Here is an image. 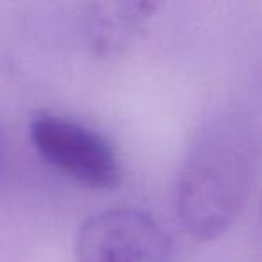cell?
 Instances as JSON below:
<instances>
[{"instance_id":"3957f363","label":"cell","mask_w":262,"mask_h":262,"mask_svg":"<svg viewBox=\"0 0 262 262\" xmlns=\"http://www.w3.org/2000/svg\"><path fill=\"white\" fill-rule=\"evenodd\" d=\"M76 262H172V241L149 212L112 208L92 215L74 241Z\"/></svg>"},{"instance_id":"5b68a950","label":"cell","mask_w":262,"mask_h":262,"mask_svg":"<svg viewBox=\"0 0 262 262\" xmlns=\"http://www.w3.org/2000/svg\"><path fill=\"white\" fill-rule=\"evenodd\" d=\"M0 165H2V140H0Z\"/></svg>"},{"instance_id":"6da1fadb","label":"cell","mask_w":262,"mask_h":262,"mask_svg":"<svg viewBox=\"0 0 262 262\" xmlns=\"http://www.w3.org/2000/svg\"><path fill=\"white\" fill-rule=\"evenodd\" d=\"M253 171V142L235 115L210 119L190 144L176 182V210L183 230L212 241L233 225L246 203Z\"/></svg>"},{"instance_id":"7a4b0ae2","label":"cell","mask_w":262,"mask_h":262,"mask_svg":"<svg viewBox=\"0 0 262 262\" xmlns=\"http://www.w3.org/2000/svg\"><path fill=\"white\" fill-rule=\"evenodd\" d=\"M29 137L38 155L61 174L88 189L110 190L120 183V164L113 146L97 131L58 113L31 117Z\"/></svg>"},{"instance_id":"277c9868","label":"cell","mask_w":262,"mask_h":262,"mask_svg":"<svg viewBox=\"0 0 262 262\" xmlns=\"http://www.w3.org/2000/svg\"><path fill=\"white\" fill-rule=\"evenodd\" d=\"M158 4L153 2H94L84 6L83 31L97 56H115L137 40Z\"/></svg>"}]
</instances>
